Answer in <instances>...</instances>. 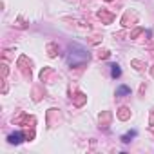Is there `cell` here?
Returning <instances> with one entry per match:
<instances>
[{"mask_svg":"<svg viewBox=\"0 0 154 154\" xmlns=\"http://www.w3.org/2000/svg\"><path fill=\"white\" fill-rule=\"evenodd\" d=\"M89 62V51L78 44H72L67 49V63L71 67H82L84 63Z\"/></svg>","mask_w":154,"mask_h":154,"instance_id":"cell-1","label":"cell"},{"mask_svg":"<svg viewBox=\"0 0 154 154\" xmlns=\"http://www.w3.org/2000/svg\"><path fill=\"white\" fill-rule=\"evenodd\" d=\"M9 143H15V145H20L22 141H24V134L22 132H13V134H9Z\"/></svg>","mask_w":154,"mask_h":154,"instance_id":"cell-2","label":"cell"},{"mask_svg":"<svg viewBox=\"0 0 154 154\" xmlns=\"http://www.w3.org/2000/svg\"><path fill=\"white\" fill-rule=\"evenodd\" d=\"M129 94H131V87L127 85H120L116 89V96H129Z\"/></svg>","mask_w":154,"mask_h":154,"instance_id":"cell-3","label":"cell"},{"mask_svg":"<svg viewBox=\"0 0 154 154\" xmlns=\"http://www.w3.org/2000/svg\"><path fill=\"white\" fill-rule=\"evenodd\" d=\"M111 74H112V78H118V76L122 74V69H120L118 63H112L111 65Z\"/></svg>","mask_w":154,"mask_h":154,"instance_id":"cell-4","label":"cell"},{"mask_svg":"<svg viewBox=\"0 0 154 154\" xmlns=\"http://www.w3.org/2000/svg\"><path fill=\"white\" fill-rule=\"evenodd\" d=\"M134 136H136V131H132V132H129V134L122 136V141H123V143H129V141H131V138H134Z\"/></svg>","mask_w":154,"mask_h":154,"instance_id":"cell-5","label":"cell"}]
</instances>
